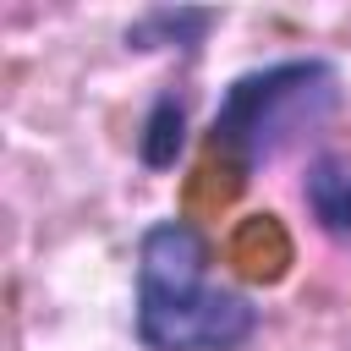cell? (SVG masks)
I'll return each mask as SVG.
<instances>
[{
  "instance_id": "1",
  "label": "cell",
  "mask_w": 351,
  "mask_h": 351,
  "mask_svg": "<svg viewBox=\"0 0 351 351\" xmlns=\"http://www.w3.org/2000/svg\"><path fill=\"white\" fill-rule=\"evenodd\" d=\"M258 307L214 280V247L186 219H154L137 236V340L148 351H241Z\"/></svg>"
},
{
  "instance_id": "2",
  "label": "cell",
  "mask_w": 351,
  "mask_h": 351,
  "mask_svg": "<svg viewBox=\"0 0 351 351\" xmlns=\"http://www.w3.org/2000/svg\"><path fill=\"white\" fill-rule=\"evenodd\" d=\"M335 110H340V71L329 60L296 55V60L252 66L230 77V88L219 93V110L208 121V148L236 176H252L258 165L280 159L307 132H318Z\"/></svg>"
},
{
  "instance_id": "3",
  "label": "cell",
  "mask_w": 351,
  "mask_h": 351,
  "mask_svg": "<svg viewBox=\"0 0 351 351\" xmlns=\"http://www.w3.org/2000/svg\"><path fill=\"white\" fill-rule=\"evenodd\" d=\"M302 197H307V214L324 236L351 241V159L346 154H318L307 165Z\"/></svg>"
},
{
  "instance_id": "4",
  "label": "cell",
  "mask_w": 351,
  "mask_h": 351,
  "mask_svg": "<svg viewBox=\"0 0 351 351\" xmlns=\"http://www.w3.org/2000/svg\"><path fill=\"white\" fill-rule=\"evenodd\" d=\"M208 27H219V11H192V5H154L137 22H126V49H181L192 55Z\"/></svg>"
},
{
  "instance_id": "5",
  "label": "cell",
  "mask_w": 351,
  "mask_h": 351,
  "mask_svg": "<svg viewBox=\"0 0 351 351\" xmlns=\"http://www.w3.org/2000/svg\"><path fill=\"white\" fill-rule=\"evenodd\" d=\"M181 154H186V99H181L176 88H165V93L148 104L143 126H137V159H143L148 170H170Z\"/></svg>"
}]
</instances>
